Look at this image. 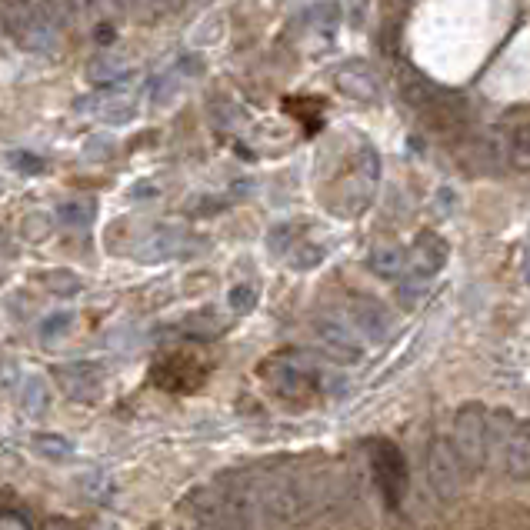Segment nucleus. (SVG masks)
<instances>
[{"label":"nucleus","mask_w":530,"mask_h":530,"mask_svg":"<svg viewBox=\"0 0 530 530\" xmlns=\"http://www.w3.org/2000/svg\"><path fill=\"white\" fill-rule=\"evenodd\" d=\"M347 320L357 327V334L364 340H387L390 334V314L384 310V304H377L374 297H350L347 304Z\"/></svg>","instance_id":"obj_11"},{"label":"nucleus","mask_w":530,"mask_h":530,"mask_svg":"<svg viewBox=\"0 0 530 530\" xmlns=\"http://www.w3.org/2000/svg\"><path fill=\"white\" fill-rule=\"evenodd\" d=\"M257 287L254 284H237L234 290L227 294V304H230V310L234 314H250V310L257 307Z\"/></svg>","instance_id":"obj_23"},{"label":"nucleus","mask_w":530,"mask_h":530,"mask_svg":"<svg viewBox=\"0 0 530 530\" xmlns=\"http://www.w3.org/2000/svg\"><path fill=\"white\" fill-rule=\"evenodd\" d=\"M334 87L340 90L344 97H354V100H364V104H374L380 97V84L377 77L370 74L364 64H344L334 74Z\"/></svg>","instance_id":"obj_13"},{"label":"nucleus","mask_w":530,"mask_h":530,"mask_svg":"<svg viewBox=\"0 0 530 530\" xmlns=\"http://www.w3.org/2000/svg\"><path fill=\"white\" fill-rule=\"evenodd\" d=\"M447 257H450V247L447 240L434 234V230H424V234H417V240L410 244L407 250V274H404V287L407 290H417L430 284L440 270L447 267Z\"/></svg>","instance_id":"obj_5"},{"label":"nucleus","mask_w":530,"mask_h":530,"mask_svg":"<svg viewBox=\"0 0 530 530\" xmlns=\"http://www.w3.org/2000/svg\"><path fill=\"white\" fill-rule=\"evenodd\" d=\"M497 460L510 477H517V480L530 477V420L527 424H514V420H510L507 434L500 440Z\"/></svg>","instance_id":"obj_10"},{"label":"nucleus","mask_w":530,"mask_h":530,"mask_svg":"<svg viewBox=\"0 0 530 530\" xmlns=\"http://www.w3.org/2000/svg\"><path fill=\"white\" fill-rule=\"evenodd\" d=\"M357 170H360V177H364L367 184H377V180H380V154L370 144H364L357 150Z\"/></svg>","instance_id":"obj_26"},{"label":"nucleus","mask_w":530,"mask_h":530,"mask_svg":"<svg viewBox=\"0 0 530 530\" xmlns=\"http://www.w3.org/2000/svg\"><path fill=\"white\" fill-rule=\"evenodd\" d=\"M314 337L320 340L324 354L337 364H357L364 357V337L357 334V327L347 317L320 314L314 320Z\"/></svg>","instance_id":"obj_6"},{"label":"nucleus","mask_w":530,"mask_h":530,"mask_svg":"<svg viewBox=\"0 0 530 530\" xmlns=\"http://www.w3.org/2000/svg\"><path fill=\"white\" fill-rule=\"evenodd\" d=\"M54 377H57V384H60V390H64L67 397L84 400V404L97 400L100 390H104V374H100V367L90 364V360H80V364L57 367Z\"/></svg>","instance_id":"obj_9"},{"label":"nucleus","mask_w":530,"mask_h":530,"mask_svg":"<svg viewBox=\"0 0 530 530\" xmlns=\"http://www.w3.org/2000/svg\"><path fill=\"white\" fill-rule=\"evenodd\" d=\"M294 250V224H277L267 234V254L270 257H287Z\"/></svg>","instance_id":"obj_21"},{"label":"nucleus","mask_w":530,"mask_h":530,"mask_svg":"<svg viewBox=\"0 0 530 530\" xmlns=\"http://www.w3.org/2000/svg\"><path fill=\"white\" fill-rule=\"evenodd\" d=\"M67 24L64 0H0V27L14 47L34 57L57 54Z\"/></svg>","instance_id":"obj_1"},{"label":"nucleus","mask_w":530,"mask_h":530,"mask_svg":"<svg viewBox=\"0 0 530 530\" xmlns=\"http://www.w3.org/2000/svg\"><path fill=\"white\" fill-rule=\"evenodd\" d=\"M94 214H97V207H94V200H87V197H80V200H64V204L57 207V220L64 227L70 230H84L94 224Z\"/></svg>","instance_id":"obj_17"},{"label":"nucleus","mask_w":530,"mask_h":530,"mask_svg":"<svg viewBox=\"0 0 530 530\" xmlns=\"http://www.w3.org/2000/svg\"><path fill=\"white\" fill-rule=\"evenodd\" d=\"M70 327H74V314L60 310V314H50L44 324H40V337H44V340H60Z\"/></svg>","instance_id":"obj_27"},{"label":"nucleus","mask_w":530,"mask_h":530,"mask_svg":"<svg viewBox=\"0 0 530 530\" xmlns=\"http://www.w3.org/2000/svg\"><path fill=\"white\" fill-rule=\"evenodd\" d=\"M124 60L120 57H97L94 64H90V80L94 84H110V80H117V77H124Z\"/></svg>","instance_id":"obj_20"},{"label":"nucleus","mask_w":530,"mask_h":530,"mask_svg":"<svg viewBox=\"0 0 530 530\" xmlns=\"http://www.w3.org/2000/svg\"><path fill=\"white\" fill-rule=\"evenodd\" d=\"M260 377L277 397L290 400V404H307L320 390H327V374L304 350H280V354L267 357L260 364Z\"/></svg>","instance_id":"obj_2"},{"label":"nucleus","mask_w":530,"mask_h":530,"mask_svg":"<svg viewBox=\"0 0 530 530\" xmlns=\"http://www.w3.org/2000/svg\"><path fill=\"white\" fill-rule=\"evenodd\" d=\"M190 247V240L184 230L177 227H157L150 230V234L137 244V260H144V264H157V260H174L180 257L184 250Z\"/></svg>","instance_id":"obj_12"},{"label":"nucleus","mask_w":530,"mask_h":530,"mask_svg":"<svg viewBox=\"0 0 530 530\" xmlns=\"http://www.w3.org/2000/svg\"><path fill=\"white\" fill-rule=\"evenodd\" d=\"M370 467H374L377 487H380V494H384L387 507H397L407 490V464H404L400 447L390 444L384 437L374 440V444H370Z\"/></svg>","instance_id":"obj_7"},{"label":"nucleus","mask_w":530,"mask_h":530,"mask_svg":"<svg viewBox=\"0 0 530 530\" xmlns=\"http://www.w3.org/2000/svg\"><path fill=\"white\" fill-rule=\"evenodd\" d=\"M10 167L24 170V174H40V170H44V160L34 154H10Z\"/></svg>","instance_id":"obj_29"},{"label":"nucleus","mask_w":530,"mask_h":530,"mask_svg":"<svg viewBox=\"0 0 530 530\" xmlns=\"http://www.w3.org/2000/svg\"><path fill=\"white\" fill-rule=\"evenodd\" d=\"M47 287L54 290V294H60V297H70V294H77L84 284H80V277L74 274V270H50Z\"/></svg>","instance_id":"obj_24"},{"label":"nucleus","mask_w":530,"mask_h":530,"mask_svg":"<svg viewBox=\"0 0 530 530\" xmlns=\"http://www.w3.org/2000/svg\"><path fill=\"white\" fill-rule=\"evenodd\" d=\"M324 257H327V247H320V244H297L294 250H290V267H294V270H310V267H317Z\"/></svg>","instance_id":"obj_22"},{"label":"nucleus","mask_w":530,"mask_h":530,"mask_svg":"<svg viewBox=\"0 0 530 530\" xmlns=\"http://www.w3.org/2000/svg\"><path fill=\"white\" fill-rule=\"evenodd\" d=\"M34 447L44 457H54V460H64V457L74 454V444L60 434H34Z\"/></svg>","instance_id":"obj_19"},{"label":"nucleus","mask_w":530,"mask_h":530,"mask_svg":"<svg viewBox=\"0 0 530 530\" xmlns=\"http://www.w3.org/2000/svg\"><path fill=\"white\" fill-rule=\"evenodd\" d=\"M110 154H114V140H110V137H90L84 144V157L87 160H107Z\"/></svg>","instance_id":"obj_28"},{"label":"nucleus","mask_w":530,"mask_h":530,"mask_svg":"<svg viewBox=\"0 0 530 530\" xmlns=\"http://www.w3.org/2000/svg\"><path fill=\"white\" fill-rule=\"evenodd\" d=\"M204 377H207V367L194 354H180V350L154 364V384L164 390H174V394H190V390L204 384Z\"/></svg>","instance_id":"obj_8"},{"label":"nucleus","mask_w":530,"mask_h":530,"mask_svg":"<svg viewBox=\"0 0 530 530\" xmlns=\"http://www.w3.org/2000/svg\"><path fill=\"white\" fill-rule=\"evenodd\" d=\"M0 247H7V234H4V230H0Z\"/></svg>","instance_id":"obj_31"},{"label":"nucleus","mask_w":530,"mask_h":530,"mask_svg":"<svg viewBox=\"0 0 530 530\" xmlns=\"http://www.w3.org/2000/svg\"><path fill=\"white\" fill-rule=\"evenodd\" d=\"M524 277H527V284H530V247H527V257H524Z\"/></svg>","instance_id":"obj_30"},{"label":"nucleus","mask_w":530,"mask_h":530,"mask_svg":"<svg viewBox=\"0 0 530 530\" xmlns=\"http://www.w3.org/2000/svg\"><path fill=\"white\" fill-rule=\"evenodd\" d=\"M470 467L464 464V457L457 454V447L450 440H434L424 454V480L427 490H434L437 500H454L460 497V490L467 484Z\"/></svg>","instance_id":"obj_4"},{"label":"nucleus","mask_w":530,"mask_h":530,"mask_svg":"<svg viewBox=\"0 0 530 530\" xmlns=\"http://www.w3.org/2000/svg\"><path fill=\"white\" fill-rule=\"evenodd\" d=\"M180 330H184L187 337L210 340V337L224 334V330H227V320L217 314V307H200V310H194L190 317H184Z\"/></svg>","instance_id":"obj_15"},{"label":"nucleus","mask_w":530,"mask_h":530,"mask_svg":"<svg viewBox=\"0 0 530 530\" xmlns=\"http://www.w3.org/2000/svg\"><path fill=\"white\" fill-rule=\"evenodd\" d=\"M20 404H24L27 414H44L47 404H50V387H47V380L40 377V374L24 377V384H20Z\"/></svg>","instance_id":"obj_18"},{"label":"nucleus","mask_w":530,"mask_h":530,"mask_svg":"<svg viewBox=\"0 0 530 530\" xmlns=\"http://www.w3.org/2000/svg\"><path fill=\"white\" fill-rule=\"evenodd\" d=\"M100 114H104V120L107 124H130V120L137 117V107L130 104V100H124V97H114L110 100V104H104V110H100Z\"/></svg>","instance_id":"obj_25"},{"label":"nucleus","mask_w":530,"mask_h":530,"mask_svg":"<svg viewBox=\"0 0 530 530\" xmlns=\"http://www.w3.org/2000/svg\"><path fill=\"white\" fill-rule=\"evenodd\" d=\"M504 150H507L510 167L530 170V120H520V124L510 127V134L504 140Z\"/></svg>","instance_id":"obj_16"},{"label":"nucleus","mask_w":530,"mask_h":530,"mask_svg":"<svg viewBox=\"0 0 530 530\" xmlns=\"http://www.w3.org/2000/svg\"><path fill=\"white\" fill-rule=\"evenodd\" d=\"M507 427H510V417L504 414H487V410H480V407L460 410L454 420V437H450V444H454L457 454L464 457L470 474H474V470H484L490 460H497L500 440H504Z\"/></svg>","instance_id":"obj_3"},{"label":"nucleus","mask_w":530,"mask_h":530,"mask_svg":"<svg viewBox=\"0 0 530 530\" xmlns=\"http://www.w3.org/2000/svg\"><path fill=\"white\" fill-rule=\"evenodd\" d=\"M370 274H377L380 280H404L407 274V250L394 244H380L367 254Z\"/></svg>","instance_id":"obj_14"}]
</instances>
